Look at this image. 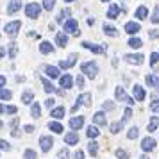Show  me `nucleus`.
Listing matches in <instances>:
<instances>
[{
  "label": "nucleus",
  "mask_w": 159,
  "mask_h": 159,
  "mask_svg": "<svg viewBox=\"0 0 159 159\" xmlns=\"http://www.w3.org/2000/svg\"><path fill=\"white\" fill-rule=\"evenodd\" d=\"M80 70H82V73H84L86 77L95 79V77H97V73H98V65H97L95 61H88V63H82Z\"/></svg>",
  "instance_id": "1"
},
{
  "label": "nucleus",
  "mask_w": 159,
  "mask_h": 159,
  "mask_svg": "<svg viewBox=\"0 0 159 159\" xmlns=\"http://www.w3.org/2000/svg\"><path fill=\"white\" fill-rule=\"evenodd\" d=\"M63 30H65L66 34H73V36H79V34H80L79 23H77V20H73V18L66 20L65 25H63Z\"/></svg>",
  "instance_id": "2"
},
{
  "label": "nucleus",
  "mask_w": 159,
  "mask_h": 159,
  "mask_svg": "<svg viewBox=\"0 0 159 159\" xmlns=\"http://www.w3.org/2000/svg\"><path fill=\"white\" fill-rule=\"evenodd\" d=\"M77 104L72 107V113H77L80 109V106H91V93H82L80 97H77Z\"/></svg>",
  "instance_id": "3"
},
{
  "label": "nucleus",
  "mask_w": 159,
  "mask_h": 159,
  "mask_svg": "<svg viewBox=\"0 0 159 159\" xmlns=\"http://www.w3.org/2000/svg\"><path fill=\"white\" fill-rule=\"evenodd\" d=\"M20 29H22V22H18V20L6 23V34H7L9 38H16V36H18V30H20Z\"/></svg>",
  "instance_id": "4"
},
{
  "label": "nucleus",
  "mask_w": 159,
  "mask_h": 159,
  "mask_svg": "<svg viewBox=\"0 0 159 159\" xmlns=\"http://www.w3.org/2000/svg\"><path fill=\"white\" fill-rule=\"evenodd\" d=\"M25 15L29 16V18H38V16L41 15V6L36 4V2H30L25 6Z\"/></svg>",
  "instance_id": "5"
},
{
  "label": "nucleus",
  "mask_w": 159,
  "mask_h": 159,
  "mask_svg": "<svg viewBox=\"0 0 159 159\" xmlns=\"http://www.w3.org/2000/svg\"><path fill=\"white\" fill-rule=\"evenodd\" d=\"M115 97H116V100H120V102H127L129 106H134V98H130L129 95L125 93V89H123L122 86H118L115 89Z\"/></svg>",
  "instance_id": "6"
},
{
  "label": "nucleus",
  "mask_w": 159,
  "mask_h": 159,
  "mask_svg": "<svg viewBox=\"0 0 159 159\" xmlns=\"http://www.w3.org/2000/svg\"><path fill=\"white\" fill-rule=\"evenodd\" d=\"M156 139L154 138H150V136H147V138H143L141 139V150L143 152H152L154 148H156Z\"/></svg>",
  "instance_id": "7"
},
{
  "label": "nucleus",
  "mask_w": 159,
  "mask_h": 159,
  "mask_svg": "<svg viewBox=\"0 0 159 159\" xmlns=\"http://www.w3.org/2000/svg\"><path fill=\"white\" fill-rule=\"evenodd\" d=\"M39 147H41L43 152L52 150V147H54V138L52 136H41L39 138Z\"/></svg>",
  "instance_id": "8"
},
{
  "label": "nucleus",
  "mask_w": 159,
  "mask_h": 159,
  "mask_svg": "<svg viewBox=\"0 0 159 159\" xmlns=\"http://www.w3.org/2000/svg\"><path fill=\"white\" fill-rule=\"evenodd\" d=\"M123 59L127 61V63H130V65H143V54H127V56H123Z\"/></svg>",
  "instance_id": "9"
},
{
  "label": "nucleus",
  "mask_w": 159,
  "mask_h": 159,
  "mask_svg": "<svg viewBox=\"0 0 159 159\" xmlns=\"http://www.w3.org/2000/svg\"><path fill=\"white\" fill-rule=\"evenodd\" d=\"M123 29H125V32H127V34H130V36H134V34H138V32L141 30V25H139L138 22H127V23H125V27H123Z\"/></svg>",
  "instance_id": "10"
},
{
  "label": "nucleus",
  "mask_w": 159,
  "mask_h": 159,
  "mask_svg": "<svg viewBox=\"0 0 159 159\" xmlns=\"http://www.w3.org/2000/svg\"><path fill=\"white\" fill-rule=\"evenodd\" d=\"M132 95H134V98H136L138 102H143L145 97H147V93H145V89L139 84H134L132 86Z\"/></svg>",
  "instance_id": "11"
},
{
  "label": "nucleus",
  "mask_w": 159,
  "mask_h": 159,
  "mask_svg": "<svg viewBox=\"0 0 159 159\" xmlns=\"http://www.w3.org/2000/svg\"><path fill=\"white\" fill-rule=\"evenodd\" d=\"M77 59H79V56H77V54H72V56L66 59V61H59V68H63V70H66V68H72V66L77 63Z\"/></svg>",
  "instance_id": "12"
},
{
  "label": "nucleus",
  "mask_w": 159,
  "mask_h": 159,
  "mask_svg": "<svg viewBox=\"0 0 159 159\" xmlns=\"http://www.w3.org/2000/svg\"><path fill=\"white\" fill-rule=\"evenodd\" d=\"M82 47H84L86 50H91L93 54H104V52H106V48H104V47H100V45H95V43H89V41H84V43H82Z\"/></svg>",
  "instance_id": "13"
},
{
  "label": "nucleus",
  "mask_w": 159,
  "mask_h": 159,
  "mask_svg": "<svg viewBox=\"0 0 159 159\" xmlns=\"http://www.w3.org/2000/svg\"><path fill=\"white\" fill-rule=\"evenodd\" d=\"M20 7H22V2H20V0H11V2L7 4L6 13H7V15H15V13L20 11Z\"/></svg>",
  "instance_id": "14"
},
{
  "label": "nucleus",
  "mask_w": 159,
  "mask_h": 159,
  "mask_svg": "<svg viewBox=\"0 0 159 159\" xmlns=\"http://www.w3.org/2000/svg\"><path fill=\"white\" fill-rule=\"evenodd\" d=\"M65 143L66 145H77V143H79V134H77V130L66 132V134H65Z\"/></svg>",
  "instance_id": "15"
},
{
  "label": "nucleus",
  "mask_w": 159,
  "mask_h": 159,
  "mask_svg": "<svg viewBox=\"0 0 159 159\" xmlns=\"http://www.w3.org/2000/svg\"><path fill=\"white\" fill-rule=\"evenodd\" d=\"M56 45L61 47V48H65L66 45H68V34L66 32H57L56 34Z\"/></svg>",
  "instance_id": "16"
},
{
  "label": "nucleus",
  "mask_w": 159,
  "mask_h": 159,
  "mask_svg": "<svg viewBox=\"0 0 159 159\" xmlns=\"http://www.w3.org/2000/svg\"><path fill=\"white\" fill-rule=\"evenodd\" d=\"M145 82L148 84V88H156V89H159V77H157V75L148 73V75L145 77Z\"/></svg>",
  "instance_id": "17"
},
{
  "label": "nucleus",
  "mask_w": 159,
  "mask_h": 159,
  "mask_svg": "<svg viewBox=\"0 0 159 159\" xmlns=\"http://www.w3.org/2000/svg\"><path fill=\"white\" fill-rule=\"evenodd\" d=\"M82 125H84V116H73L72 120H70V127L73 130H79Z\"/></svg>",
  "instance_id": "18"
},
{
  "label": "nucleus",
  "mask_w": 159,
  "mask_h": 159,
  "mask_svg": "<svg viewBox=\"0 0 159 159\" xmlns=\"http://www.w3.org/2000/svg\"><path fill=\"white\" fill-rule=\"evenodd\" d=\"M59 82H61V88H65V89H70V88L73 86V77L72 75H63L61 79H59Z\"/></svg>",
  "instance_id": "19"
},
{
  "label": "nucleus",
  "mask_w": 159,
  "mask_h": 159,
  "mask_svg": "<svg viewBox=\"0 0 159 159\" xmlns=\"http://www.w3.org/2000/svg\"><path fill=\"white\" fill-rule=\"evenodd\" d=\"M93 122H95V125H106V123H107L106 113H104V111H98V113H95V116H93Z\"/></svg>",
  "instance_id": "20"
},
{
  "label": "nucleus",
  "mask_w": 159,
  "mask_h": 159,
  "mask_svg": "<svg viewBox=\"0 0 159 159\" xmlns=\"http://www.w3.org/2000/svg\"><path fill=\"white\" fill-rule=\"evenodd\" d=\"M118 15H120V7H118V4H111V7H109L107 11V18H111V20H115V18H118Z\"/></svg>",
  "instance_id": "21"
},
{
  "label": "nucleus",
  "mask_w": 159,
  "mask_h": 159,
  "mask_svg": "<svg viewBox=\"0 0 159 159\" xmlns=\"http://www.w3.org/2000/svg\"><path fill=\"white\" fill-rule=\"evenodd\" d=\"M65 107H63V106H59V107H54L50 111V116L52 118H56V120H61V118H63V116H65Z\"/></svg>",
  "instance_id": "22"
},
{
  "label": "nucleus",
  "mask_w": 159,
  "mask_h": 159,
  "mask_svg": "<svg viewBox=\"0 0 159 159\" xmlns=\"http://www.w3.org/2000/svg\"><path fill=\"white\" fill-rule=\"evenodd\" d=\"M39 52H41V54H52V52H54V45H52L50 41H41Z\"/></svg>",
  "instance_id": "23"
},
{
  "label": "nucleus",
  "mask_w": 159,
  "mask_h": 159,
  "mask_svg": "<svg viewBox=\"0 0 159 159\" xmlns=\"http://www.w3.org/2000/svg\"><path fill=\"white\" fill-rule=\"evenodd\" d=\"M134 16H136L138 20H145V18L148 16V9L145 7V6H139V7L136 9V13H134Z\"/></svg>",
  "instance_id": "24"
},
{
  "label": "nucleus",
  "mask_w": 159,
  "mask_h": 159,
  "mask_svg": "<svg viewBox=\"0 0 159 159\" xmlns=\"http://www.w3.org/2000/svg\"><path fill=\"white\" fill-rule=\"evenodd\" d=\"M45 73L50 79H56V77H59V68L57 66H45Z\"/></svg>",
  "instance_id": "25"
},
{
  "label": "nucleus",
  "mask_w": 159,
  "mask_h": 159,
  "mask_svg": "<svg viewBox=\"0 0 159 159\" xmlns=\"http://www.w3.org/2000/svg\"><path fill=\"white\" fill-rule=\"evenodd\" d=\"M157 127H159V116H152L148 125H147V130H148V132H154Z\"/></svg>",
  "instance_id": "26"
},
{
  "label": "nucleus",
  "mask_w": 159,
  "mask_h": 159,
  "mask_svg": "<svg viewBox=\"0 0 159 159\" xmlns=\"http://www.w3.org/2000/svg\"><path fill=\"white\" fill-rule=\"evenodd\" d=\"M41 82H43V89L47 91V93H56V91H57V88L54 86L52 82H48V80L45 79V77L41 79Z\"/></svg>",
  "instance_id": "27"
},
{
  "label": "nucleus",
  "mask_w": 159,
  "mask_h": 159,
  "mask_svg": "<svg viewBox=\"0 0 159 159\" xmlns=\"http://www.w3.org/2000/svg\"><path fill=\"white\" fill-rule=\"evenodd\" d=\"M48 129L52 130V132H56V134H61L63 132V123H59V122H50L48 123Z\"/></svg>",
  "instance_id": "28"
},
{
  "label": "nucleus",
  "mask_w": 159,
  "mask_h": 159,
  "mask_svg": "<svg viewBox=\"0 0 159 159\" xmlns=\"http://www.w3.org/2000/svg\"><path fill=\"white\" fill-rule=\"evenodd\" d=\"M127 45H129L130 48H141V47H143V41H141V39H139V38H130L129 41H127Z\"/></svg>",
  "instance_id": "29"
},
{
  "label": "nucleus",
  "mask_w": 159,
  "mask_h": 159,
  "mask_svg": "<svg viewBox=\"0 0 159 159\" xmlns=\"http://www.w3.org/2000/svg\"><path fill=\"white\" fill-rule=\"evenodd\" d=\"M104 34H107V36H111V38H116L118 36V30H116V27H113V25H106V23H104Z\"/></svg>",
  "instance_id": "30"
},
{
  "label": "nucleus",
  "mask_w": 159,
  "mask_h": 159,
  "mask_svg": "<svg viewBox=\"0 0 159 159\" xmlns=\"http://www.w3.org/2000/svg\"><path fill=\"white\" fill-rule=\"evenodd\" d=\"M32 100H34V93H32L30 89L23 91V95H22V102L23 104H32Z\"/></svg>",
  "instance_id": "31"
},
{
  "label": "nucleus",
  "mask_w": 159,
  "mask_h": 159,
  "mask_svg": "<svg viewBox=\"0 0 159 159\" xmlns=\"http://www.w3.org/2000/svg\"><path fill=\"white\" fill-rule=\"evenodd\" d=\"M88 152L91 154V157H95V156L98 154V143H97V141H89V143H88Z\"/></svg>",
  "instance_id": "32"
},
{
  "label": "nucleus",
  "mask_w": 159,
  "mask_h": 159,
  "mask_svg": "<svg viewBox=\"0 0 159 159\" xmlns=\"http://www.w3.org/2000/svg\"><path fill=\"white\" fill-rule=\"evenodd\" d=\"M98 134H100V132H98V129H97L95 125H89V127H88V130H86V136L89 138V139H95V138L98 136Z\"/></svg>",
  "instance_id": "33"
},
{
  "label": "nucleus",
  "mask_w": 159,
  "mask_h": 159,
  "mask_svg": "<svg viewBox=\"0 0 159 159\" xmlns=\"http://www.w3.org/2000/svg\"><path fill=\"white\" fill-rule=\"evenodd\" d=\"M30 115L34 116V118H39V116H41V109H39V104H38V102H34V104L30 106Z\"/></svg>",
  "instance_id": "34"
},
{
  "label": "nucleus",
  "mask_w": 159,
  "mask_h": 159,
  "mask_svg": "<svg viewBox=\"0 0 159 159\" xmlns=\"http://www.w3.org/2000/svg\"><path fill=\"white\" fill-rule=\"evenodd\" d=\"M68 16H70V9H63V11L59 13V16H57V23H63Z\"/></svg>",
  "instance_id": "35"
},
{
  "label": "nucleus",
  "mask_w": 159,
  "mask_h": 159,
  "mask_svg": "<svg viewBox=\"0 0 159 159\" xmlns=\"http://www.w3.org/2000/svg\"><path fill=\"white\" fill-rule=\"evenodd\" d=\"M13 97V93L9 91V89H4V88H0V100H9Z\"/></svg>",
  "instance_id": "36"
},
{
  "label": "nucleus",
  "mask_w": 159,
  "mask_h": 159,
  "mask_svg": "<svg viewBox=\"0 0 159 159\" xmlns=\"http://www.w3.org/2000/svg\"><path fill=\"white\" fill-rule=\"evenodd\" d=\"M122 129H123V122H115V123H111V132H113V134L120 132Z\"/></svg>",
  "instance_id": "37"
},
{
  "label": "nucleus",
  "mask_w": 159,
  "mask_h": 159,
  "mask_svg": "<svg viewBox=\"0 0 159 159\" xmlns=\"http://www.w3.org/2000/svg\"><path fill=\"white\" fill-rule=\"evenodd\" d=\"M23 159H38V154L32 148H27V150L23 152Z\"/></svg>",
  "instance_id": "38"
},
{
  "label": "nucleus",
  "mask_w": 159,
  "mask_h": 159,
  "mask_svg": "<svg viewBox=\"0 0 159 159\" xmlns=\"http://www.w3.org/2000/svg\"><path fill=\"white\" fill-rule=\"evenodd\" d=\"M138 136H139V130H138V127H130L129 132H127V138H129V139H136Z\"/></svg>",
  "instance_id": "39"
},
{
  "label": "nucleus",
  "mask_w": 159,
  "mask_h": 159,
  "mask_svg": "<svg viewBox=\"0 0 159 159\" xmlns=\"http://www.w3.org/2000/svg\"><path fill=\"white\" fill-rule=\"evenodd\" d=\"M16 54H18V45H16V43H11V47H9V57H11V59H16Z\"/></svg>",
  "instance_id": "40"
},
{
  "label": "nucleus",
  "mask_w": 159,
  "mask_h": 159,
  "mask_svg": "<svg viewBox=\"0 0 159 159\" xmlns=\"http://www.w3.org/2000/svg\"><path fill=\"white\" fill-rule=\"evenodd\" d=\"M115 154H116V157H118V159H129V152L123 150V148H118Z\"/></svg>",
  "instance_id": "41"
},
{
  "label": "nucleus",
  "mask_w": 159,
  "mask_h": 159,
  "mask_svg": "<svg viewBox=\"0 0 159 159\" xmlns=\"http://www.w3.org/2000/svg\"><path fill=\"white\" fill-rule=\"evenodd\" d=\"M150 22L159 23V6H156V9H154V13H152V16H150Z\"/></svg>",
  "instance_id": "42"
},
{
  "label": "nucleus",
  "mask_w": 159,
  "mask_h": 159,
  "mask_svg": "<svg viewBox=\"0 0 159 159\" xmlns=\"http://www.w3.org/2000/svg\"><path fill=\"white\" fill-rule=\"evenodd\" d=\"M54 6H56V0H43V9H47V11H52Z\"/></svg>",
  "instance_id": "43"
},
{
  "label": "nucleus",
  "mask_w": 159,
  "mask_h": 159,
  "mask_svg": "<svg viewBox=\"0 0 159 159\" xmlns=\"http://www.w3.org/2000/svg\"><path fill=\"white\" fill-rule=\"evenodd\" d=\"M113 109H115V104L111 100H106L102 104V111H113Z\"/></svg>",
  "instance_id": "44"
},
{
  "label": "nucleus",
  "mask_w": 159,
  "mask_h": 159,
  "mask_svg": "<svg viewBox=\"0 0 159 159\" xmlns=\"http://www.w3.org/2000/svg\"><path fill=\"white\" fill-rule=\"evenodd\" d=\"M13 148L11 145H9V141H6V139H0V150H6V152H9Z\"/></svg>",
  "instance_id": "45"
},
{
  "label": "nucleus",
  "mask_w": 159,
  "mask_h": 159,
  "mask_svg": "<svg viewBox=\"0 0 159 159\" xmlns=\"http://www.w3.org/2000/svg\"><path fill=\"white\" fill-rule=\"evenodd\" d=\"M159 61V52H152L150 54V66H156Z\"/></svg>",
  "instance_id": "46"
},
{
  "label": "nucleus",
  "mask_w": 159,
  "mask_h": 159,
  "mask_svg": "<svg viewBox=\"0 0 159 159\" xmlns=\"http://www.w3.org/2000/svg\"><path fill=\"white\" fill-rule=\"evenodd\" d=\"M16 111H18L16 106H6V107H4V113H6V115H16Z\"/></svg>",
  "instance_id": "47"
},
{
  "label": "nucleus",
  "mask_w": 159,
  "mask_h": 159,
  "mask_svg": "<svg viewBox=\"0 0 159 159\" xmlns=\"http://www.w3.org/2000/svg\"><path fill=\"white\" fill-rule=\"evenodd\" d=\"M130 116H132V109L127 107V109H125V113H123V120H122V122H123V123H125V122H129V120H130Z\"/></svg>",
  "instance_id": "48"
},
{
  "label": "nucleus",
  "mask_w": 159,
  "mask_h": 159,
  "mask_svg": "<svg viewBox=\"0 0 159 159\" xmlns=\"http://www.w3.org/2000/svg\"><path fill=\"white\" fill-rule=\"evenodd\" d=\"M45 106H47V109H54V106H56V100H54V98H50V97H48V98L45 100Z\"/></svg>",
  "instance_id": "49"
},
{
  "label": "nucleus",
  "mask_w": 159,
  "mask_h": 159,
  "mask_svg": "<svg viewBox=\"0 0 159 159\" xmlns=\"http://www.w3.org/2000/svg\"><path fill=\"white\" fill-rule=\"evenodd\" d=\"M68 148H63V150H59V154H57V157L59 159H68Z\"/></svg>",
  "instance_id": "50"
},
{
  "label": "nucleus",
  "mask_w": 159,
  "mask_h": 159,
  "mask_svg": "<svg viewBox=\"0 0 159 159\" xmlns=\"http://www.w3.org/2000/svg\"><path fill=\"white\" fill-rule=\"evenodd\" d=\"M150 111L152 113H159V100H154L150 104Z\"/></svg>",
  "instance_id": "51"
},
{
  "label": "nucleus",
  "mask_w": 159,
  "mask_h": 159,
  "mask_svg": "<svg viewBox=\"0 0 159 159\" xmlns=\"http://www.w3.org/2000/svg\"><path fill=\"white\" fill-rule=\"evenodd\" d=\"M148 36H150V39H156V38H159V32H157V29H152L150 32H148Z\"/></svg>",
  "instance_id": "52"
},
{
  "label": "nucleus",
  "mask_w": 159,
  "mask_h": 159,
  "mask_svg": "<svg viewBox=\"0 0 159 159\" xmlns=\"http://www.w3.org/2000/svg\"><path fill=\"white\" fill-rule=\"evenodd\" d=\"M77 86L84 88V79H82V75H77Z\"/></svg>",
  "instance_id": "53"
},
{
  "label": "nucleus",
  "mask_w": 159,
  "mask_h": 159,
  "mask_svg": "<svg viewBox=\"0 0 159 159\" xmlns=\"http://www.w3.org/2000/svg\"><path fill=\"white\" fill-rule=\"evenodd\" d=\"M73 157H75V159H84V152H82V150H77Z\"/></svg>",
  "instance_id": "54"
},
{
  "label": "nucleus",
  "mask_w": 159,
  "mask_h": 159,
  "mask_svg": "<svg viewBox=\"0 0 159 159\" xmlns=\"http://www.w3.org/2000/svg\"><path fill=\"white\" fill-rule=\"evenodd\" d=\"M6 86V75H0V88Z\"/></svg>",
  "instance_id": "55"
},
{
  "label": "nucleus",
  "mask_w": 159,
  "mask_h": 159,
  "mask_svg": "<svg viewBox=\"0 0 159 159\" xmlns=\"http://www.w3.org/2000/svg\"><path fill=\"white\" fill-rule=\"evenodd\" d=\"M23 129H25V132H32V130H34V127H32V125H25Z\"/></svg>",
  "instance_id": "56"
},
{
  "label": "nucleus",
  "mask_w": 159,
  "mask_h": 159,
  "mask_svg": "<svg viewBox=\"0 0 159 159\" xmlns=\"http://www.w3.org/2000/svg\"><path fill=\"white\" fill-rule=\"evenodd\" d=\"M4 56H6V48H4V47H0V59L4 57Z\"/></svg>",
  "instance_id": "57"
},
{
  "label": "nucleus",
  "mask_w": 159,
  "mask_h": 159,
  "mask_svg": "<svg viewBox=\"0 0 159 159\" xmlns=\"http://www.w3.org/2000/svg\"><path fill=\"white\" fill-rule=\"evenodd\" d=\"M16 80H18V82H23V80H25V77H23V75H16Z\"/></svg>",
  "instance_id": "58"
},
{
  "label": "nucleus",
  "mask_w": 159,
  "mask_h": 159,
  "mask_svg": "<svg viewBox=\"0 0 159 159\" xmlns=\"http://www.w3.org/2000/svg\"><path fill=\"white\" fill-rule=\"evenodd\" d=\"M95 23V18H88V25H93Z\"/></svg>",
  "instance_id": "59"
},
{
  "label": "nucleus",
  "mask_w": 159,
  "mask_h": 159,
  "mask_svg": "<svg viewBox=\"0 0 159 159\" xmlns=\"http://www.w3.org/2000/svg\"><path fill=\"white\" fill-rule=\"evenodd\" d=\"M4 107H6V106H2V104H0V113H4Z\"/></svg>",
  "instance_id": "60"
},
{
  "label": "nucleus",
  "mask_w": 159,
  "mask_h": 159,
  "mask_svg": "<svg viewBox=\"0 0 159 159\" xmlns=\"http://www.w3.org/2000/svg\"><path fill=\"white\" fill-rule=\"evenodd\" d=\"M2 127H4V122H2V120H0V129H2Z\"/></svg>",
  "instance_id": "61"
},
{
  "label": "nucleus",
  "mask_w": 159,
  "mask_h": 159,
  "mask_svg": "<svg viewBox=\"0 0 159 159\" xmlns=\"http://www.w3.org/2000/svg\"><path fill=\"white\" fill-rule=\"evenodd\" d=\"M141 159H150V157H148V156H143V157H141Z\"/></svg>",
  "instance_id": "62"
},
{
  "label": "nucleus",
  "mask_w": 159,
  "mask_h": 159,
  "mask_svg": "<svg viewBox=\"0 0 159 159\" xmlns=\"http://www.w3.org/2000/svg\"><path fill=\"white\" fill-rule=\"evenodd\" d=\"M63 2H75V0H63Z\"/></svg>",
  "instance_id": "63"
},
{
  "label": "nucleus",
  "mask_w": 159,
  "mask_h": 159,
  "mask_svg": "<svg viewBox=\"0 0 159 159\" xmlns=\"http://www.w3.org/2000/svg\"><path fill=\"white\" fill-rule=\"evenodd\" d=\"M100 2H109V0H100Z\"/></svg>",
  "instance_id": "64"
}]
</instances>
